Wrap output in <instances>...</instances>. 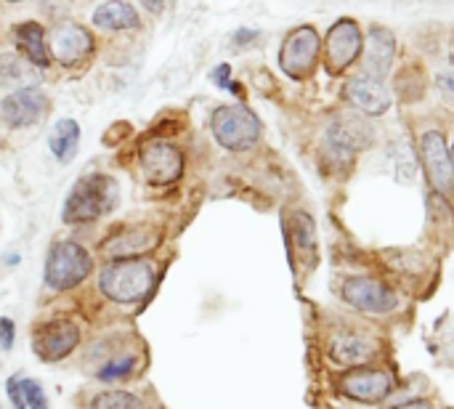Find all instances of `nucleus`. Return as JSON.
<instances>
[{
  "instance_id": "f257e3e1",
  "label": "nucleus",
  "mask_w": 454,
  "mask_h": 409,
  "mask_svg": "<svg viewBox=\"0 0 454 409\" xmlns=\"http://www.w3.org/2000/svg\"><path fill=\"white\" fill-rule=\"evenodd\" d=\"M120 202V186L112 176L106 173H88L77 178V184L69 189L64 208H61V221L74 226V224H90L98 221L101 216L112 213Z\"/></svg>"
},
{
  "instance_id": "f03ea898",
  "label": "nucleus",
  "mask_w": 454,
  "mask_h": 409,
  "mask_svg": "<svg viewBox=\"0 0 454 409\" xmlns=\"http://www.w3.org/2000/svg\"><path fill=\"white\" fill-rule=\"evenodd\" d=\"M154 285V266L146 258L109 261L98 274V290L114 303H138Z\"/></svg>"
},
{
  "instance_id": "7ed1b4c3",
  "label": "nucleus",
  "mask_w": 454,
  "mask_h": 409,
  "mask_svg": "<svg viewBox=\"0 0 454 409\" xmlns=\"http://www.w3.org/2000/svg\"><path fill=\"white\" fill-rule=\"evenodd\" d=\"M90 271H93L90 253L77 242L61 240V242H53L48 248L43 282H45V287H51L56 293H64V290H72L80 282H85Z\"/></svg>"
},
{
  "instance_id": "20e7f679",
  "label": "nucleus",
  "mask_w": 454,
  "mask_h": 409,
  "mask_svg": "<svg viewBox=\"0 0 454 409\" xmlns=\"http://www.w3.org/2000/svg\"><path fill=\"white\" fill-rule=\"evenodd\" d=\"M210 128L215 141L231 152L253 149L261 138V120L255 117V112H250L242 104L218 106L210 117Z\"/></svg>"
},
{
  "instance_id": "39448f33",
  "label": "nucleus",
  "mask_w": 454,
  "mask_h": 409,
  "mask_svg": "<svg viewBox=\"0 0 454 409\" xmlns=\"http://www.w3.org/2000/svg\"><path fill=\"white\" fill-rule=\"evenodd\" d=\"M144 178L154 186H170L184 176V152L162 138H152L141 144L138 152Z\"/></svg>"
},
{
  "instance_id": "423d86ee",
  "label": "nucleus",
  "mask_w": 454,
  "mask_h": 409,
  "mask_svg": "<svg viewBox=\"0 0 454 409\" xmlns=\"http://www.w3.org/2000/svg\"><path fill=\"white\" fill-rule=\"evenodd\" d=\"M319 35L314 27L303 24L295 27L279 51V67L285 69V75H290L293 80H306L314 72V64L319 59Z\"/></svg>"
},
{
  "instance_id": "0eeeda50",
  "label": "nucleus",
  "mask_w": 454,
  "mask_h": 409,
  "mask_svg": "<svg viewBox=\"0 0 454 409\" xmlns=\"http://www.w3.org/2000/svg\"><path fill=\"white\" fill-rule=\"evenodd\" d=\"M362 53V32L354 19H338L325 40V67L330 75H340Z\"/></svg>"
},
{
  "instance_id": "6e6552de",
  "label": "nucleus",
  "mask_w": 454,
  "mask_h": 409,
  "mask_svg": "<svg viewBox=\"0 0 454 409\" xmlns=\"http://www.w3.org/2000/svg\"><path fill=\"white\" fill-rule=\"evenodd\" d=\"M343 298L364 311V314H375V317H383V314H391L399 303L396 293L383 285L380 279H372V277H351L346 279L343 285Z\"/></svg>"
},
{
  "instance_id": "1a4fd4ad",
  "label": "nucleus",
  "mask_w": 454,
  "mask_h": 409,
  "mask_svg": "<svg viewBox=\"0 0 454 409\" xmlns=\"http://www.w3.org/2000/svg\"><path fill=\"white\" fill-rule=\"evenodd\" d=\"M48 112V96L37 85H24L0 101V117L8 128H29Z\"/></svg>"
},
{
  "instance_id": "9d476101",
  "label": "nucleus",
  "mask_w": 454,
  "mask_h": 409,
  "mask_svg": "<svg viewBox=\"0 0 454 409\" xmlns=\"http://www.w3.org/2000/svg\"><path fill=\"white\" fill-rule=\"evenodd\" d=\"M77 343H80V330L69 319L45 322L32 338V349L40 362H61L77 349Z\"/></svg>"
},
{
  "instance_id": "9b49d317",
  "label": "nucleus",
  "mask_w": 454,
  "mask_h": 409,
  "mask_svg": "<svg viewBox=\"0 0 454 409\" xmlns=\"http://www.w3.org/2000/svg\"><path fill=\"white\" fill-rule=\"evenodd\" d=\"M420 154H423V165L428 170V178L434 184V189L439 194H452L454 189V162L447 141L439 130H428L420 138Z\"/></svg>"
},
{
  "instance_id": "f8f14e48",
  "label": "nucleus",
  "mask_w": 454,
  "mask_h": 409,
  "mask_svg": "<svg viewBox=\"0 0 454 409\" xmlns=\"http://www.w3.org/2000/svg\"><path fill=\"white\" fill-rule=\"evenodd\" d=\"M372 138H375V133H372L370 122L356 114L338 117L327 128V144L338 157H351V154L367 149L372 144Z\"/></svg>"
},
{
  "instance_id": "ddd939ff",
  "label": "nucleus",
  "mask_w": 454,
  "mask_h": 409,
  "mask_svg": "<svg viewBox=\"0 0 454 409\" xmlns=\"http://www.w3.org/2000/svg\"><path fill=\"white\" fill-rule=\"evenodd\" d=\"M90 53H93V37L85 27L64 24L51 37V56L64 67L82 64Z\"/></svg>"
},
{
  "instance_id": "4468645a",
  "label": "nucleus",
  "mask_w": 454,
  "mask_h": 409,
  "mask_svg": "<svg viewBox=\"0 0 454 409\" xmlns=\"http://www.w3.org/2000/svg\"><path fill=\"white\" fill-rule=\"evenodd\" d=\"M343 394L356 399V402H364V405H378L383 402L391 389H394V381L391 375L380 373V370H351L343 383H340Z\"/></svg>"
},
{
  "instance_id": "2eb2a0df",
  "label": "nucleus",
  "mask_w": 454,
  "mask_h": 409,
  "mask_svg": "<svg viewBox=\"0 0 454 409\" xmlns=\"http://www.w3.org/2000/svg\"><path fill=\"white\" fill-rule=\"evenodd\" d=\"M346 96L364 114H386L391 106V93L386 90V85L380 80H375L370 75L351 77L346 83Z\"/></svg>"
},
{
  "instance_id": "dca6fc26",
  "label": "nucleus",
  "mask_w": 454,
  "mask_h": 409,
  "mask_svg": "<svg viewBox=\"0 0 454 409\" xmlns=\"http://www.w3.org/2000/svg\"><path fill=\"white\" fill-rule=\"evenodd\" d=\"M396 56V37L391 29L386 27H372L370 29V40L364 48V72L375 80H383L391 72Z\"/></svg>"
},
{
  "instance_id": "f3484780",
  "label": "nucleus",
  "mask_w": 454,
  "mask_h": 409,
  "mask_svg": "<svg viewBox=\"0 0 454 409\" xmlns=\"http://www.w3.org/2000/svg\"><path fill=\"white\" fill-rule=\"evenodd\" d=\"M93 24L109 32H122V29H136L141 24L138 11L125 3V0H106L93 11Z\"/></svg>"
},
{
  "instance_id": "a211bd4d",
  "label": "nucleus",
  "mask_w": 454,
  "mask_h": 409,
  "mask_svg": "<svg viewBox=\"0 0 454 409\" xmlns=\"http://www.w3.org/2000/svg\"><path fill=\"white\" fill-rule=\"evenodd\" d=\"M330 354L340 365L359 367V365L372 359V343L364 335H356V333H338V335L330 338Z\"/></svg>"
},
{
  "instance_id": "6ab92c4d",
  "label": "nucleus",
  "mask_w": 454,
  "mask_h": 409,
  "mask_svg": "<svg viewBox=\"0 0 454 409\" xmlns=\"http://www.w3.org/2000/svg\"><path fill=\"white\" fill-rule=\"evenodd\" d=\"M13 37H16L19 51L35 67H48L51 64V51H48V43H45V32H43V27L37 21H21L13 29Z\"/></svg>"
},
{
  "instance_id": "aec40b11",
  "label": "nucleus",
  "mask_w": 454,
  "mask_h": 409,
  "mask_svg": "<svg viewBox=\"0 0 454 409\" xmlns=\"http://www.w3.org/2000/svg\"><path fill=\"white\" fill-rule=\"evenodd\" d=\"M48 146L53 152V157L67 165L74 160L77 149H80V125L72 120V117H64L59 120L53 128H51V136H48Z\"/></svg>"
},
{
  "instance_id": "412c9836",
  "label": "nucleus",
  "mask_w": 454,
  "mask_h": 409,
  "mask_svg": "<svg viewBox=\"0 0 454 409\" xmlns=\"http://www.w3.org/2000/svg\"><path fill=\"white\" fill-rule=\"evenodd\" d=\"M90 409H144V402L125 391H104V394L93 397Z\"/></svg>"
},
{
  "instance_id": "4be33fe9",
  "label": "nucleus",
  "mask_w": 454,
  "mask_h": 409,
  "mask_svg": "<svg viewBox=\"0 0 454 409\" xmlns=\"http://www.w3.org/2000/svg\"><path fill=\"white\" fill-rule=\"evenodd\" d=\"M290 232H293L295 248H298L301 253L314 250V221H311L306 213H295V216H293V226H290Z\"/></svg>"
},
{
  "instance_id": "5701e85b",
  "label": "nucleus",
  "mask_w": 454,
  "mask_h": 409,
  "mask_svg": "<svg viewBox=\"0 0 454 409\" xmlns=\"http://www.w3.org/2000/svg\"><path fill=\"white\" fill-rule=\"evenodd\" d=\"M136 367V359L133 357H122V359H114V362H106L101 370H98V381L101 383H112V381H122V378H130Z\"/></svg>"
},
{
  "instance_id": "b1692460",
  "label": "nucleus",
  "mask_w": 454,
  "mask_h": 409,
  "mask_svg": "<svg viewBox=\"0 0 454 409\" xmlns=\"http://www.w3.org/2000/svg\"><path fill=\"white\" fill-rule=\"evenodd\" d=\"M21 391H24L27 409H51L48 407V399H45V391H43V386L37 381L21 378Z\"/></svg>"
},
{
  "instance_id": "393cba45",
  "label": "nucleus",
  "mask_w": 454,
  "mask_h": 409,
  "mask_svg": "<svg viewBox=\"0 0 454 409\" xmlns=\"http://www.w3.org/2000/svg\"><path fill=\"white\" fill-rule=\"evenodd\" d=\"M5 391H8L11 407L27 409V402H24V391H21V375H13V378H8V383H5Z\"/></svg>"
},
{
  "instance_id": "a878e982",
  "label": "nucleus",
  "mask_w": 454,
  "mask_h": 409,
  "mask_svg": "<svg viewBox=\"0 0 454 409\" xmlns=\"http://www.w3.org/2000/svg\"><path fill=\"white\" fill-rule=\"evenodd\" d=\"M231 67L229 64H218L213 72H210V80L215 83V85H221V88H226V90H237L239 93V88H237V83H231Z\"/></svg>"
},
{
  "instance_id": "bb28decb",
  "label": "nucleus",
  "mask_w": 454,
  "mask_h": 409,
  "mask_svg": "<svg viewBox=\"0 0 454 409\" xmlns=\"http://www.w3.org/2000/svg\"><path fill=\"white\" fill-rule=\"evenodd\" d=\"M13 341H16V325L8 317H0V349L3 351H11L13 349Z\"/></svg>"
},
{
  "instance_id": "cd10ccee",
  "label": "nucleus",
  "mask_w": 454,
  "mask_h": 409,
  "mask_svg": "<svg viewBox=\"0 0 454 409\" xmlns=\"http://www.w3.org/2000/svg\"><path fill=\"white\" fill-rule=\"evenodd\" d=\"M21 72V67H19V59L16 56H0V77H5V80H11V77H16Z\"/></svg>"
},
{
  "instance_id": "c85d7f7f",
  "label": "nucleus",
  "mask_w": 454,
  "mask_h": 409,
  "mask_svg": "<svg viewBox=\"0 0 454 409\" xmlns=\"http://www.w3.org/2000/svg\"><path fill=\"white\" fill-rule=\"evenodd\" d=\"M436 83H439V88H442V90H447L450 96H454V77H452V75L442 72V75H436Z\"/></svg>"
},
{
  "instance_id": "c756f323",
  "label": "nucleus",
  "mask_w": 454,
  "mask_h": 409,
  "mask_svg": "<svg viewBox=\"0 0 454 409\" xmlns=\"http://www.w3.org/2000/svg\"><path fill=\"white\" fill-rule=\"evenodd\" d=\"M255 37H258V32H255V29H239V32L234 35V43H237V45H247V43H250V40H255Z\"/></svg>"
},
{
  "instance_id": "7c9ffc66",
  "label": "nucleus",
  "mask_w": 454,
  "mask_h": 409,
  "mask_svg": "<svg viewBox=\"0 0 454 409\" xmlns=\"http://www.w3.org/2000/svg\"><path fill=\"white\" fill-rule=\"evenodd\" d=\"M394 409H431V405L426 399H412V402H404V405H396Z\"/></svg>"
},
{
  "instance_id": "2f4dec72",
  "label": "nucleus",
  "mask_w": 454,
  "mask_h": 409,
  "mask_svg": "<svg viewBox=\"0 0 454 409\" xmlns=\"http://www.w3.org/2000/svg\"><path fill=\"white\" fill-rule=\"evenodd\" d=\"M141 3H144L149 11H154V13H157V11H162V5H165V0H141Z\"/></svg>"
},
{
  "instance_id": "473e14b6",
  "label": "nucleus",
  "mask_w": 454,
  "mask_h": 409,
  "mask_svg": "<svg viewBox=\"0 0 454 409\" xmlns=\"http://www.w3.org/2000/svg\"><path fill=\"white\" fill-rule=\"evenodd\" d=\"M450 154H452V162H454V146H452V149H450Z\"/></svg>"
},
{
  "instance_id": "72a5a7b5",
  "label": "nucleus",
  "mask_w": 454,
  "mask_h": 409,
  "mask_svg": "<svg viewBox=\"0 0 454 409\" xmlns=\"http://www.w3.org/2000/svg\"><path fill=\"white\" fill-rule=\"evenodd\" d=\"M8 3H21V0H8Z\"/></svg>"
},
{
  "instance_id": "f704fd0d",
  "label": "nucleus",
  "mask_w": 454,
  "mask_h": 409,
  "mask_svg": "<svg viewBox=\"0 0 454 409\" xmlns=\"http://www.w3.org/2000/svg\"><path fill=\"white\" fill-rule=\"evenodd\" d=\"M452 64H454V53H452Z\"/></svg>"
}]
</instances>
